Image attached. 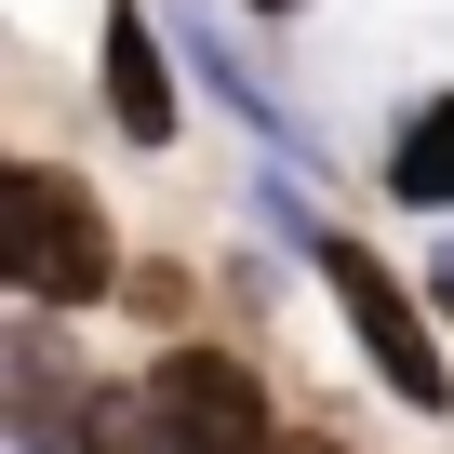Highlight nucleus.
<instances>
[{
    "mask_svg": "<svg viewBox=\"0 0 454 454\" xmlns=\"http://www.w3.org/2000/svg\"><path fill=\"white\" fill-rule=\"evenodd\" d=\"M0 268H14L41 308L107 294V281H121V241H107L94 187H81V174H54V160H14V174H0Z\"/></svg>",
    "mask_w": 454,
    "mask_h": 454,
    "instance_id": "obj_1",
    "label": "nucleus"
},
{
    "mask_svg": "<svg viewBox=\"0 0 454 454\" xmlns=\"http://www.w3.org/2000/svg\"><path fill=\"white\" fill-rule=\"evenodd\" d=\"M281 227H294V254H308V268L334 281V308H348V334L374 348V374H387V401H414V414H441V401H454V374H441V334L414 321V294H401V281H387V268H374V254L348 241V227H321V214H294V200H281Z\"/></svg>",
    "mask_w": 454,
    "mask_h": 454,
    "instance_id": "obj_2",
    "label": "nucleus"
},
{
    "mask_svg": "<svg viewBox=\"0 0 454 454\" xmlns=\"http://www.w3.org/2000/svg\"><path fill=\"white\" fill-rule=\"evenodd\" d=\"M147 401H160L174 454H281V427H268V387L227 361V348H174Z\"/></svg>",
    "mask_w": 454,
    "mask_h": 454,
    "instance_id": "obj_3",
    "label": "nucleus"
},
{
    "mask_svg": "<svg viewBox=\"0 0 454 454\" xmlns=\"http://www.w3.org/2000/svg\"><path fill=\"white\" fill-rule=\"evenodd\" d=\"M107 107H121V134H134V147H174V81H160L147 14H107Z\"/></svg>",
    "mask_w": 454,
    "mask_h": 454,
    "instance_id": "obj_4",
    "label": "nucleus"
},
{
    "mask_svg": "<svg viewBox=\"0 0 454 454\" xmlns=\"http://www.w3.org/2000/svg\"><path fill=\"white\" fill-rule=\"evenodd\" d=\"M387 187H401L414 214H441V200H454V94H441L427 121H401V147H387Z\"/></svg>",
    "mask_w": 454,
    "mask_h": 454,
    "instance_id": "obj_5",
    "label": "nucleus"
},
{
    "mask_svg": "<svg viewBox=\"0 0 454 454\" xmlns=\"http://www.w3.org/2000/svg\"><path fill=\"white\" fill-rule=\"evenodd\" d=\"M81 454H174V427H160V401L94 387V401H81Z\"/></svg>",
    "mask_w": 454,
    "mask_h": 454,
    "instance_id": "obj_6",
    "label": "nucleus"
},
{
    "mask_svg": "<svg viewBox=\"0 0 454 454\" xmlns=\"http://www.w3.org/2000/svg\"><path fill=\"white\" fill-rule=\"evenodd\" d=\"M281 454H334V441H281Z\"/></svg>",
    "mask_w": 454,
    "mask_h": 454,
    "instance_id": "obj_7",
    "label": "nucleus"
},
{
    "mask_svg": "<svg viewBox=\"0 0 454 454\" xmlns=\"http://www.w3.org/2000/svg\"><path fill=\"white\" fill-rule=\"evenodd\" d=\"M254 14H294V0H254Z\"/></svg>",
    "mask_w": 454,
    "mask_h": 454,
    "instance_id": "obj_8",
    "label": "nucleus"
},
{
    "mask_svg": "<svg viewBox=\"0 0 454 454\" xmlns=\"http://www.w3.org/2000/svg\"><path fill=\"white\" fill-rule=\"evenodd\" d=\"M441 281H454V254H441Z\"/></svg>",
    "mask_w": 454,
    "mask_h": 454,
    "instance_id": "obj_9",
    "label": "nucleus"
}]
</instances>
